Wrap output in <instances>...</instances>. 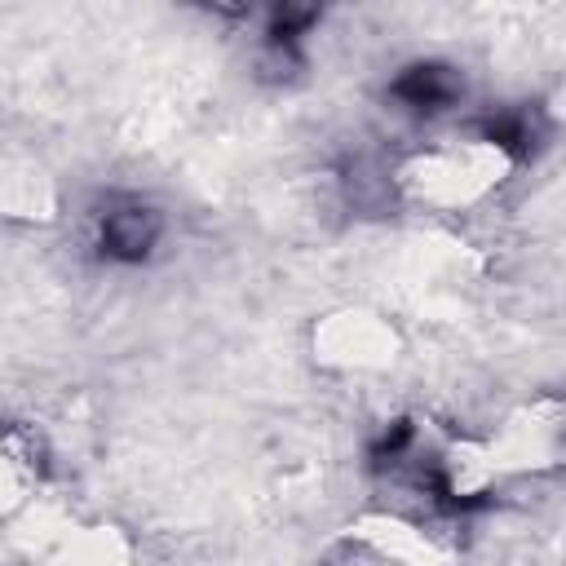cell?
Segmentation results:
<instances>
[{
  "mask_svg": "<svg viewBox=\"0 0 566 566\" xmlns=\"http://www.w3.org/2000/svg\"><path fill=\"white\" fill-rule=\"evenodd\" d=\"M159 234H164V217L146 199H115L97 217V248H102V256L124 261V265L146 261L155 252Z\"/></svg>",
  "mask_w": 566,
  "mask_h": 566,
  "instance_id": "1",
  "label": "cell"
},
{
  "mask_svg": "<svg viewBox=\"0 0 566 566\" xmlns=\"http://www.w3.org/2000/svg\"><path fill=\"white\" fill-rule=\"evenodd\" d=\"M460 75L451 71V66H442V62H416V66H407L394 84H389V93L402 102V106H411V111H420V115H433V111H447L455 97H460Z\"/></svg>",
  "mask_w": 566,
  "mask_h": 566,
  "instance_id": "2",
  "label": "cell"
},
{
  "mask_svg": "<svg viewBox=\"0 0 566 566\" xmlns=\"http://www.w3.org/2000/svg\"><path fill=\"white\" fill-rule=\"evenodd\" d=\"M323 18V0H270V49H292Z\"/></svg>",
  "mask_w": 566,
  "mask_h": 566,
  "instance_id": "3",
  "label": "cell"
}]
</instances>
